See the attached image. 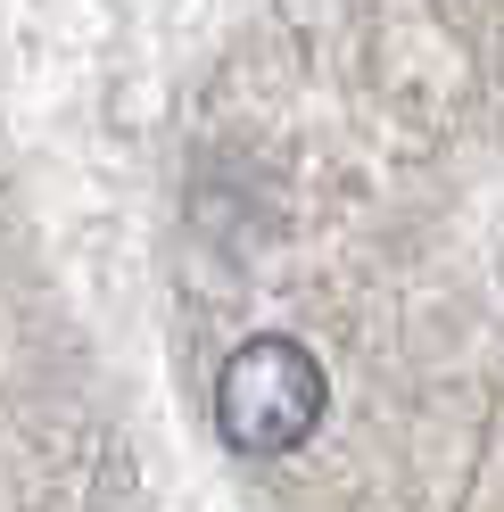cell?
Returning <instances> with one entry per match:
<instances>
[{
	"instance_id": "cell-1",
	"label": "cell",
	"mask_w": 504,
	"mask_h": 512,
	"mask_svg": "<svg viewBox=\"0 0 504 512\" xmlns=\"http://www.w3.org/2000/svg\"><path fill=\"white\" fill-rule=\"evenodd\" d=\"M331 413V380L314 364V347L281 339V331H257L240 339L224 372H215V430H224L232 455H298V446L323 430Z\"/></svg>"
}]
</instances>
